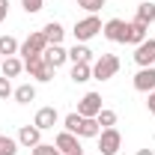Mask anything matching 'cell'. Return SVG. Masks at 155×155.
<instances>
[{
    "instance_id": "cell-29",
    "label": "cell",
    "mask_w": 155,
    "mask_h": 155,
    "mask_svg": "<svg viewBox=\"0 0 155 155\" xmlns=\"http://www.w3.org/2000/svg\"><path fill=\"white\" fill-rule=\"evenodd\" d=\"M12 93H15V90H12V84H9V78H0V98L6 101V98L12 96Z\"/></svg>"
},
{
    "instance_id": "cell-7",
    "label": "cell",
    "mask_w": 155,
    "mask_h": 155,
    "mask_svg": "<svg viewBox=\"0 0 155 155\" xmlns=\"http://www.w3.org/2000/svg\"><path fill=\"white\" fill-rule=\"evenodd\" d=\"M101 33H104V39H110V42H125V36H128V24L122 18H110L104 27H101Z\"/></svg>"
},
{
    "instance_id": "cell-20",
    "label": "cell",
    "mask_w": 155,
    "mask_h": 155,
    "mask_svg": "<svg viewBox=\"0 0 155 155\" xmlns=\"http://www.w3.org/2000/svg\"><path fill=\"white\" fill-rule=\"evenodd\" d=\"M12 96H15V101H18V104H30V101L36 98V87H33V84H21Z\"/></svg>"
},
{
    "instance_id": "cell-28",
    "label": "cell",
    "mask_w": 155,
    "mask_h": 155,
    "mask_svg": "<svg viewBox=\"0 0 155 155\" xmlns=\"http://www.w3.org/2000/svg\"><path fill=\"white\" fill-rule=\"evenodd\" d=\"M21 6H24V12H27V15H36L39 9L45 6V0H21Z\"/></svg>"
},
{
    "instance_id": "cell-31",
    "label": "cell",
    "mask_w": 155,
    "mask_h": 155,
    "mask_svg": "<svg viewBox=\"0 0 155 155\" xmlns=\"http://www.w3.org/2000/svg\"><path fill=\"white\" fill-rule=\"evenodd\" d=\"M146 107H149V114L155 116V90H152V93H149V101H146Z\"/></svg>"
},
{
    "instance_id": "cell-22",
    "label": "cell",
    "mask_w": 155,
    "mask_h": 155,
    "mask_svg": "<svg viewBox=\"0 0 155 155\" xmlns=\"http://www.w3.org/2000/svg\"><path fill=\"white\" fill-rule=\"evenodd\" d=\"M0 69H3V78H18V75H21V69H24V63H21L18 57H6Z\"/></svg>"
},
{
    "instance_id": "cell-27",
    "label": "cell",
    "mask_w": 155,
    "mask_h": 155,
    "mask_svg": "<svg viewBox=\"0 0 155 155\" xmlns=\"http://www.w3.org/2000/svg\"><path fill=\"white\" fill-rule=\"evenodd\" d=\"M33 155H63V152L54 143H39V146H33Z\"/></svg>"
},
{
    "instance_id": "cell-11",
    "label": "cell",
    "mask_w": 155,
    "mask_h": 155,
    "mask_svg": "<svg viewBox=\"0 0 155 155\" xmlns=\"http://www.w3.org/2000/svg\"><path fill=\"white\" fill-rule=\"evenodd\" d=\"M54 146H57L63 155H69V152H75V149H81L78 134H72V131H60V134L54 137Z\"/></svg>"
},
{
    "instance_id": "cell-17",
    "label": "cell",
    "mask_w": 155,
    "mask_h": 155,
    "mask_svg": "<svg viewBox=\"0 0 155 155\" xmlns=\"http://www.w3.org/2000/svg\"><path fill=\"white\" fill-rule=\"evenodd\" d=\"M93 78V63H72V81L75 84H87Z\"/></svg>"
},
{
    "instance_id": "cell-3",
    "label": "cell",
    "mask_w": 155,
    "mask_h": 155,
    "mask_svg": "<svg viewBox=\"0 0 155 155\" xmlns=\"http://www.w3.org/2000/svg\"><path fill=\"white\" fill-rule=\"evenodd\" d=\"M101 27H104V24H101L96 15H87L84 21H78L75 30H72V33H75V42H84V45H87L93 36H98V33H101Z\"/></svg>"
},
{
    "instance_id": "cell-24",
    "label": "cell",
    "mask_w": 155,
    "mask_h": 155,
    "mask_svg": "<svg viewBox=\"0 0 155 155\" xmlns=\"http://www.w3.org/2000/svg\"><path fill=\"white\" fill-rule=\"evenodd\" d=\"M96 119H98L101 128H114V125H116V114H114V110H107V107H101Z\"/></svg>"
},
{
    "instance_id": "cell-21",
    "label": "cell",
    "mask_w": 155,
    "mask_h": 155,
    "mask_svg": "<svg viewBox=\"0 0 155 155\" xmlns=\"http://www.w3.org/2000/svg\"><path fill=\"white\" fill-rule=\"evenodd\" d=\"M134 21H140V24H146V27H149V24L155 21V3H149V0H146V3H140V6H137V18H134Z\"/></svg>"
},
{
    "instance_id": "cell-4",
    "label": "cell",
    "mask_w": 155,
    "mask_h": 155,
    "mask_svg": "<svg viewBox=\"0 0 155 155\" xmlns=\"http://www.w3.org/2000/svg\"><path fill=\"white\" fill-rule=\"evenodd\" d=\"M45 48H48V39H45V33L39 30V33H30V36L24 39V45L18 48V54L24 60H30V57H39V54H45Z\"/></svg>"
},
{
    "instance_id": "cell-33",
    "label": "cell",
    "mask_w": 155,
    "mask_h": 155,
    "mask_svg": "<svg viewBox=\"0 0 155 155\" xmlns=\"http://www.w3.org/2000/svg\"><path fill=\"white\" fill-rule=\"evenodd\" d=\"M69 155H84V149H75V152H69Z\"/></svg>"
},
{
    "instance_id": "cell-34",
    "label": "cell",
    "mask_w": 155,
    "mask_h": 155,
    "mask_svg": "<svg viewBox=\"0 0 155 155\" xmlns=\"http://www.w3.org/2000/svg\"><path fill=\"white\" fill-rule=\"evenodd\" d=\"M0 66H3V57H0Z\"/></svg>"
},
{
    "instance_id": "cell-16",
    "label": "cell",
    "mask_w": 155,
    "mask_h": 155,
    "mask_svg": "<svg viewBox=\"0 0 155 155\" xmlns=\"http://www.w3.org/2000/svg\"><path fill=\"white\" fill-rule=\"evenodd\" d=\"M75 134L78 137H98V134H101V125H98V119H93V116H84Z\"/></svg>"
},
{
    "instance_id": "cell-14",
    "label": "cell",
    "mask_w": 155,
    "mask_h": 155,
    "mask_svg": "<svg viewBox=\"0 0 155 155\" xmlns=\"http://www.w3.org/2000/svg\"><path fill=\"white\" fill-rule=\"evenodd\" d=\"M18 143L21 146H39L42 143V128H36V125H21Z\"/></svg>"
},
{
    "instance_id": "cell-23",
    "label": "cell",
    "mask_w": 155,
    "mask_h": 155,
    "mask_svg": "<svg viewBox=\"0 0 155 155\" xmlns=\"http://www.w3.org/2000/svg\"><path fill=\"white\" fill-rule=\"evenodd\" d=\"M0 155H18V140L0 134Z\"/></svg>"
},
{
    "instance_id": "cell-25",
    "label": "cell",
    "mask_w": 155,
    "mask_h": 155,
    "mask_svg": "<svg viewBox=\"0 0 155 155\" xmlns=\"http://www.w3.org/2000/svg\"><path fill=\"white\" fill-rule=\"evenodd\" d=\"M81 119H84V116L78 114V110H75V114H69L66 119H63V125H66V131H72V134H75V131H78V125H81Z\"/></svg>"
},
{
    "instance_id": "cell-26",
    "label": "cell",
    "mask_w": 155,
    "mask_h": 155,
    "mask_svg": "<svg viewBox=\"0 0 155 155\" xmlns=\"http://www.w3.org/2000/svg\"><path fill=\"white\" fill-rule=\"evenodd\" d=\"M78 6H81V9H87L90 15H96L98 9L104 6V0H78Z\"/></svg>"
},
{
    "instance_id": "cell-18",
    "label": "cell",
    "mask_w": 155,
    "mask_h": 155,
    "mask_svg": "<svg viewBox=\"0 0 155 155\" xmlns=\"http://www.w3.org/2000/svg\"><path fill=\"white\" fill-rule=\"evenodd\" d=\"M69 60H72V63H93V51H90L84 42H75V48L69 51Z\"/></svg>"
},
{
    "instance_id": "cell-12",
    "label": "cell",
    "mask_w": 155,
    "mask_h": 155,
    "mask_svg": "<svg viewBox=\"0 0 155 155\" xmlns=\"http://www.w3.org/2000/svg\"><path fill=\"white\" fill-rule=\"evenodd\" d=\"M42 57H45V63H51V66H54V69H60V66H63V63H66V60H69V51H66V48H63V45H48V48H45V54H42Z\"/></svg>"
},
{
    "instance_id": "cell-32",
    "label": "cell",
    "mask_w": 155,
    "mask_h": 155,
    "mask_svg": "<svg viewBox=\"0 0 155 155\" xmlns=\"http://www.w3.org/2000/svg\"><path fill=\"white\" fill-rule=\"evenodd\" d=\"M134 155H152V149H137Z\"/></svg>"
},
{
    "instance_id": "cell-5",
    "label": "cell",
    "mask_w": 155,
    "mask_h": 155,
    "mask_svg": "<svg viewBox=\"0 0 155 155\" xmlns=\"http://www.w3.org/2000/svg\"><path fill=\"white\" fill-rule=\"evenodd\" d=\"M119 146H122V134L116 128H101V134H98V152L101 155H116Z\"/></svg>"
},
{
    "instance_id": "cell-15",
    "label": "cell",
    "mask_w": 155,
    "mask_h": 155,
    "mask_svg": "<svg viewBox=\"0 0 155 155\" xmlns=\"http://www.w3.org/2000/svg\"><path fill=\"white\" fill-rule=\"evenodd\" d=\"M42 33H45V39H48V45H63V36H66V30H63L60 21H48Z\"/></svg>"
},
{
    "instance_id": "cell-30",
    "label": "cell",
    "mask_w": 155,
    "mask_h": 155,
    "mask_svg": "<svg viewBox=\"0 0 155 155\" xmlns=\"http://www.w3.org/2000/svg\"><path fill=\"white\" fill-rule=\"evenodd\" d=\"M9 15V0H0V21H6Z\"/></svg>"
},
{
    "instance_id": "cell-13",
    "label": "cell",
    "mask_w": 155,
    "mask_h": 155,
    "mask_svg": "<svg viewBox=\"0 0 155 155\" xmlns=\"http://www.w3.org/2000/svg\"><path fill=\"white\" fill-rule=\"evenodd\" d=\"M146 39H149V27H146V24H140V21H131V24H128V36H125V42H128V45H140V42H146Z\"/></svg>"
},
{
    "instance_id": "cell-6",
    "label": "cell",
    "mask_w": 155,
    "mask_h": 155,
    "mask_svg": "<svg viewBox=\"0 0 155 155\" xmlns=\"http://www.w3.org/2000/svg\"><path fill=\"white\" fill-rule=\"evenodd\" d=\"M134 63L140 69H146V66H155V39H146V42H140L134 48Z\"/></svg>"
},
{
    "instance_id": "cell-2",
    "label": "cell",
    "mask_w": 155,
    "mask_h": 155,
    "mask_svg": "<svg viewBox=\"0 0 155 155\" xmlns=\"http://www.w3.org/2000/svg\"><path fill=\"white\" fill-rule=\"evenodd\" d=\"M24 69L30 72V78H36V81H42V84H48V81H54V66L51 63H45V57L39 54V57H30V60H24Z\"/></svg>"
},
{
    "instance_id": "cell-9",
    "label": "cell",
    "mask_w": 155,
    "mask_h": 155,
    "mask_svg": "<svg viewBox=\"0 0 155 155\" xmlns=\"http://www.w3.org/2000/svg\"><path fill=\"white\" fill-rule=\"evenodd\" d=\"M131 84H134L137 93H152V90H155V66L140 69V72L134 75V81H131Z\"/></svg>"
},
{
    "instance_id": "cell-8",
    "label": "cell",
    "mask_w": 155,
    "mask_h": 155,
    "mask_svg": "<svg viewBox=\"0 0 155 155\" xmlns=\"http://www.w3.org/2000/svg\"><path fill=\"white\" fill-rule=\"evenodd\" d=\"M98 110H101V96H98V93H87V96L78 101V114L81 116H93V119H96Z\"/></svg>"
},
{
    "instance_id": "cell-1",
    "label": "cell",
    "mask_w": 155,
    "mask_h": 155,
    "mask_svg": "<svg viewBox=\"0 0 155 155\" xmlns=\"http://www.w3.org/2000/svg\"><path fill=\"white\" fill-rule=\"evenodd\" d=\"M119 72V57L116 54H101L98 60H93V78L96 81H110Z\"/></svg>"
},
{
    "instance_id": "cell-19",
    "label": "cell",
    "mask_w": 155,
    "mask_h": 155,
    "mask_svg": "<svg viewBox=\"0 0 155 155\" xmlns=\"http://www.w3.org/2000/svg\"><path fill=\"white\" fill-rule=\"evenodd\" d=\"M18 39L15 36H0V57L6 60V57H15V54H18Z\"/></svg>"
},
{
    "instance_id": "cell-10",
    "label": "cell",
    "mask_w": 155,
    "mask_h": 155,
    "mask_svg": "<svg viewBox=\"0 0 155 155\" xmlns=\"http://www.w3.org/2000/svg\"><path fill=\"white\" fill-rule=\"evenodd\" d=\"M57 119H60L57 107H39V114H36V119H33V125H36V128H42V131H48V128H54V125H57Z\"/></svg>"
}]
</instances>
